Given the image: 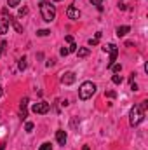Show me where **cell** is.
I'll return each mask as SVG.
<instances>
[{
  "instance_id": "obj_19",
  "label": "cell",
  "mask_w": 148,
  "mask_h": 150,
  "mask_svg": "<svg viewBox=\"0 0 148 150\" xmlns=\"http://www.w3.org/2000/svg\"><path fill=\"white\" fill-rule=\"evenodd\" d=\"M19 2H21V0H7L9 7H18V5H19Z\"/></svg>"
},
{
  "instance_id": "obj_18",
  "label": "cell",
  "mask_w": 148,
  "mask_h": 150,
  "mask_svg": "<svg viewBox=\"0 0 148 150\" xmlns=\"http://www.w3.org/2000/svg\"><path fill=\"white\" fill-rule=\"evenodd\" d=\"M38 150H52V145L45 142V143H42V145H40V149H38Z\"/></svg>"
},
{
  "instance_id": "obj_32",
  "label": "cell",
  "mask_w": 148,
  "mask_h": 150,
  "mask_svg": "<svg viewBox=\"0 0 148 150\" xmlns=\"http://www.w3.org/2000/svg\"><path fill=\"white\" fill-rule=\"evenodd\" d=\"M0 54H2V49H0Z\"/></svg>"
},
{
  "instance_id": "obj_17",
  "label": "cell",
  "mask_w": 148,
  "mask_h": 150,
  "mask_svg": "<svg viewBox=\"0 0 148 150\" xmlns=\"http://www.w3.org/2000/svg\"><path fill=\"white\" fill-rule=\"evenodd\" d=\"M110 70H113V74H120V70H122V67L120 65H117V63H113L111 65V68Z\"/></svg>"
},
{
  "instance_id": "obj_22",
  "label": "cell",
  "mask_w": 148,
  "mask_h": 150,
  "mask_svg": "<svg viewBox=\"0 0 148 150\" xmlns=\"http://www.w3.org/2000/svg\"><path fill=\"white\" fill-rule=\"evenodd\" d=\"M68 51H70V52H75V51H77V44H75V42H72V44H70Z\"/></svg>"
},
{
  "instance_id": "obj_29",
  "label": "cell",
  "mask_w": 148,
  "mask_h": 150,
  "mask_svg": "<svg viewBox=\"0 0 148 150\" xmlns=\"http://www.w3.org/2000/svg\"><path fill=\"white\" fill-rule=\"evenodd\" d=\"M82 150H89V147H87V145H84V149Z\"/></svg>"
},
{
  "instance_id": "obj_33",
  "label": "cell",
  "mask_w": 148,
  "mask_h": 150,
  "mask_svg": "<svg viewBox=\"0 0 148 150\" xmlns=\"http://www.w3.org/2000/svg\"><path fill=\"white\" fill-rule=\"evenodd\" d=\"M42 2H44V0H42Z\"/></svg>"
},
{
  "instance_id": "obj_10",
  "label": "cell",
  "mask_w": 148,
  "mask_h": 150,
  "mask_svg": "<svg viewBox=\"0 0 148 150\" xmlns=\"http://www.w3.org/2000/svg\"><path fill=\"white\" fill-rule=\"evenodd\" d=\"M9 18H0V35H4V33H7V30H9Z\"/></svg>"
},
{
  "instance_id": "obj_13",
  "label": "cell",
  "mask_w": 148,
  "mask_h": 150,
  "mask_svg": "<svg viewBox=\"0 0 148 150\" xmlns=\"http://www.w3.org/2000/svg\"><path fill=\"white\" fill-rule=\"evenodd\" d=\"M99 38H101V32H98V33H96V37H94V38H91V40H89L87 44H89V45H96Z\"/></svg>"
},
{
  "instance_id": "obj_6",
  "label": "cell",
  "mask_w": 148,
  "mask_h": 150,
  "mask_svg": "<svg viewBox=\"0 0 148 150\" xmlns=\"http://www.w3.org/2000/svg\"><path fill=\"white\" fill-rule=\"evenodd\" d=\"M75 80H77V75H75L73 72H65V74L61 75V84H65V86L73 84Z\"/></svg>"
},
{
  "instance_id": "obj_7",
  "label": "cell",
  "mask_w": 148,
  "mask_h": 150,
  "mask_svg": "<svg viewBox=\"0 0 148 150\" xmlns=\"http://www.w3.org/2000/svg\"><path fill=\"white\" fill-rule=\"evenodd\" d=\"M66 16H68V19H72V21H77V19L80 18V11H78L75 5H70V7L66 9Z\"/></svg>"
},
{
  "instance_id": "obj_26",
  "label": "cell",
  "mask_w": 148,
  "mask_h": 150,
  "mask_svg": "<svg viewBox=\"0 0 148 150\" xmlns=\"http://www.w3.org/2000/svg\"><path fill=\"white\" fill-rule=\"evenodd\" d=\"M106 96H108V98H115V96H117V94H115V93H113V91H106Z\"/></svg>"
},
{
  "instance_id": "obj_16",
  "label": "cell",
  "mask_w": 148,
  "mask_h": 150,
  "mask_svg": "<svg viewBox=\"0 0 148 150\" xmlns=\"http://www.w3.org/2000/svg\"><path fill=\"white\" fill-rule=\"evenodd\" d=\"M91 4H92V5H96L99 11H103V5H101V4H103V0H91Z\"/></svg>"
},
{
  "instance_id": "obj_12",
  "label": "cell",
  "mask_w": 148,
  "mask_h": 150,
  "mask_svg": "<svg viewBox=\"0 0 148 150\" xmlns=\"http://www.w3.org/2000/svg\"><path fill=\"white\" fill-rule=\"evenodd\" d=\"M77 56H78V58H85V56H89V49H87V47H80V49H77Z\"/></svg>"
},
{
  "instance_id": "obj_20",
  "label": "cell",
  "mask_w": 148,
  "mask_h": 150,
  "mask_svg": "<svg viewBox=\"0 0 148 150\" xmlns=\"http://www.w3.org/2000/svg\"><path fill=\"white\" fill-rule=\"evenodd\" d=\"M49 33H51L49 30H38V32H37L38 37H45V35H49Z\"/></svg>"
},
{
  "instance_id": "obj_4",
  "label": "cell",
  "mask_w": 148,
  "mask_h": 150,
  "mask_svg": "<svg viewBox=\"0 0 148 150\" xmlns=\"http://www.w3.org/2000/svg\"><path fill=\"white\" fill-rule=\"evenodd\" d=\"M103 51L110 54V61H108V65H106V67H108V68H111V65L117 61V54H118V49H117V45H115V44H108V45H105V47H103Z\"/></svg>"
},
{
  "instance_id": "obj_30",
  "label": "cell",
  "mask_w": 148,
  "mask_h": 150,
  "mask_svg": "<svg viewBox=\"0 0 148 150\" xmlns=\"http://www.w3.org/2000/svg\"><path fill=\"white\" fill-rule=\"evenodd\" d=\"M2 93H4V91H2V86H0V96H2Z\"/></svg>"
},
{
  "instance_id": "obj_31",
  "label": "cell",
  "mask_w": 148,
  "mask_h": 150,
  "mask_svg": "<svg viewBox=\"0 0 148 150\" xmlns=\"http://www.w3.org/2000/svg\"><path fill=\"white\" fill-rule=\"evenodd\" d=\"M54 2H59V0H54Z\"/></svg>"
},
{
  "instance_id": "obj_21",
  "label": "cell",
  "mask_w": 148,
  "mask_h": 150,
  "mask_svg": "<svg viewBox=\"0 0 148 150\" xmlns=\"http://www.w3.org/2000/svg\"><path fill=\"white\" fill-rule=\"evenodd\" d=\"M25 129H26L28 133H32V129H33V122H26V126H25Z\"/></svg>"
},
{
  "instance_id": "obj_28",
  "label": "cell",
  "mask_w": 148,
  "mask_h": 150,
  "mask_svg": "<svg viewBox=\"0 0 148 150\" xmlns=\"http://www.w3.org/2000/svg\"><path fill=\"white\" fill-rule=\"evenodd\" d=\"M0 150H5V145H0Z\"/></svg>"
},
{
  "instance_id": "obj_8",
  "label": "cell",
  "mask_w": 148,
  "mask_h": 150,
  "mask_svg": "<svg viewBox=\"0 0 148 150\" xmlns=\"http://www.w3.org/2000/svg\"><path fill=\"white\" fill-rule=\"evenodd\" d=\"M28 101H30V100L25 96V98L21 100V103H19V113H21V119H23V120H25L26 115H28Z\"/></svg>"
},
{
  "instance_id": "obj_14",
  "label": "cell",
  "mask_w": 148,
  "mask_h": 150,
  "mask_svg": "<svg viewBox=\"0 0 148 150\" xmlns=\"http://www.w3.org/2000/svg\"><path fill=\"white\" fill-rule=\"evenodd\" d=\"M18 67H19V70H25L26 68V58L23 56L21 59H19V63H18Z\"/></svg>"
},
{
  "instance_id": "obj_9",
  "label": "cell",
  "mask_w": 148,
  "mask_h": 150,
  "mask_svg": "<svg viewBox=\"0 0 148 150\" xmlns=\"http://www.w3.org/2000/svg\"><path fill=\"white\" fill-rule=\"evenodd\" d=\"M56 142L59 143V145H66V131H63V129H58V133H56Z\"/></svg>"
},
{
  "instance_id": "obj_2",
  "label": "cell",
  "mask_w": 148,
  "mask_h": 150,
  "mask_svg": "<svg viewBox=\"0 0 148 150\" xmlns=\"http://www.w3.org/2000/svg\"><path fill=\"white\" fill-rule=\"evenodd\" d=\"M96 93V84L94 82H84L80 87H78V96H80V100H89V98H92V94Z\"/></svg>"
},
{
  "instance_id": "obj_27",
  "label": "cell",
  "mask_w": 148,
  "mask_h": 150,
  "mask_svg": "<svg viewBox=\"0 0 148 150\" xmlns=\"http://www.w3.org/2000/svg\"><path fill=\"white\" fill-rule=\"evenodd\" d=\"M66 42L72 44V42H73V37H72V35H66Z\"/></svg>"
},
{
  "instance_id": "obj_15",
  "label": "cell",
  "mask_w": 148,
  "mask_h": 150,
  "mask_svg": "<svg viewBox=\"0 0 148 150\" xmlns=\"http://www.w3.org/2000/svg\"><path fill=\"white\" fill-rule=\"evenodd\" d=\"M111 82L118 86V84H122V77H120V75H117V74H115L113 77H111Z\"/></svg>"
},
{
  "instance_id": "obj_3",
  "label": "cell",
  "mask_w": 148,
  "mask_h": 150,
  "mask_svg": "<svg viewBox=\"0 0 148 150\" xmlns=\"http://www.w3.org/2000/svg\"><path fill=\"white\" fill-rule=\"evenodd\" d=\"M143 110L138 107V105H134L132 108H131V112H129V122H131V126H138L141 120H143Z\"/></svg>"
},
{
  "instance_id": "obj_24",
  "label": "cell",
  "mask_w": 148,
  "mask_h": 150,
  "mask_svg": "<svg viewBox=\"0 0 148 150\" xmlns=\"http://www.w3.org/2000/svg\"><path fill=\"white\" fill-rule=\"evenodd\" d=\"M59 54H61V56H68V54H70V51H68V49H65V47H63V49H61V51H59Z\"/></svg>"
},
{
  "instance_id": "obj_1",
  "label": "cell",
  "mask_w": 148,
  "mask_h": 150,
  "mask_svg": "<svg viewBox=\"0 0 148 150\" xmlns=\"http://www.w3.org/2000/svg\"><path fill=\"white\" fill-rule=\"evenodd\" d=\"M40 14H42L45 23L54 21V18H56V5L51 4V2H40Z\"/></svg>"
},
{
  "instance_id": "obj_25",
  "label": "cell",
  "mask_w": 148,
  "mask_h": 150,
  "mask_svg": "<svg viewBox=\"0 0 148 150\" xmlns=\"http://www.w3.org/2000/svg\"><path fill=\"white\" fill-rule=\"evenodd\" d=\"M26 12H28V9H26V7H23V9H21V11H19V16H21V18H23V16H25V14H26Z\"/></svg>"
},
{
  "instance_id": "obj_23",
  "label": "cell",
  "mask_w": 148,
  "mask_h": 150,
  "mask_svg": "<svg viewBox=\"0 0 148 150\" xmlns=\"http://www.w3.org/2000/svg\"><path fill=\"white\" fill-rule=\"evenodd\" d=\"M140 108H141V110L145 112V110L148 108V101H141V105H140Z\"/></svg>"
},
{
  "instance_id": "obj_5",
  "label": "cell",
  "mask_w": 148,
  "mask_h": 150,
  "mask_svg": "<svg viewBox=\"0 0 148 150\" xmlns=\"http://www.w3.org/2000/svg\"><path fill=\"white\" fill-rule=\"evenodd\" d=\"M49 110H51V105H49V103H45V101H38V103H35V105L32 107V112H33V113H40V115L47 113Z\"/></svg>"
},
{
  "instance_id": "obj_11",
  "label": "cell",
  "mask_w": 148,
  "mask_h": 150,
  "mask_svg": "<svg viewBox=\"0 0 148 150\" xmlns=\"http://www.w3.org/2000/svg\"><path fill=\"white\" fill-rule=\"evenodd\" d=\"M129 30H131L129 26H118V28H117V35H118V37H124V35L129 33Z\"/></svg>"
}]
</instances>
